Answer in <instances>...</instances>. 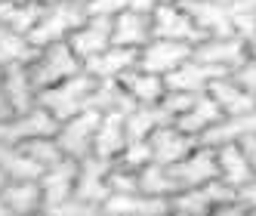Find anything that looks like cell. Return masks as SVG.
<instances>
[{"instance_id":"obj_1","label":"cell","mask_w":256,"mask_h":216,"mask_svg":"<svg viewBox=\"0 0 256 216\" xmlns=\"http://www.w3.org/2000/svg\"><path fill=\"white\" fill-rule=\"evenodd\" d=\"M93 90H96V78L80 68L78 74H71V78H65L59 84L40 90L38 102L56 120H65V118H74L78 112H84V108H90V102H93Z\"/></svg>"},{"instance_id":"obj_2","label":"cell","mask_w":256,"mask_h":216,"mask_svg":"<svg viewBox=\"0 0 256 216\" xmlns=\"http://www.w3.org/2000/svg\"><path fill=\"white\" fill-rule=\"evenodd\" d=\"M86 19V6L84 0H56L50 4L40 16V22L34 25V31L28 34L34 46H46V44H59V40H68V34L74 31L80 22Z\"/></svg>"},{"instance_id":"obj_3","label":"cell","mask_w":256,"mask_h":216,"mask_svg":"<svg viewBox=\"0 0 256 216\" xmlns=\"http://www.w3.org/2000/svg\"><path fill=\"white\" fill-rule=\"evenodd\" d=\"M31 68V78L34 84H38V93L52 84H59L71 74H78V71L84 68V62L74 56V50L68 46V40H59V44H46L40 46L38 52H34V59L28 62Z\"/></svg>"},{"instance_id":"obj_4","label":"cell","mask_w":256,"mask_h":216,"mask_svg":"<svg viewBox=\"0 0 256 216\" xmlns=\"http://www.w3.org/2000/svg\"><path fill=\"white\" fill-rule=\"evenodd\" d=\"M99 118H102L99 108H84V112H78L74 118L59 120L56 142H59V148H62L65 158L84 160L86 154H93V139H96Z\"/></svg>"},{"instance_id":"obj_5","label":"cell","mask_w":256,"mask_h":216,"mask_svg":"<svg viewBox=\"0 0 256 216\" xmlns=\"http://www.w3.org/2000/svg\"><path fill=\"white\" fill-rule=\"evenodd\" d=\"M152 31L154 38H167V40H182V44H200L204 31L198 28L192 19V12L186 10L182 0H170V4H158L152 12Z\"/></svg>"},{"instance_id":"obj_6","label":"cell","mask_w":256,"mask_h":216,"mask_svg":"<svg viewBox=\"0 0 256 216\" xmlns=\"http://www.w3.org/2000/svg\"><path fill=\"white\" fill-rule=\"evenodd\" d=\"M56 130H59V120L52 118L40 102L31 105L28 112H16V114L0 120V139L16 142V146L28 142V139H38V136H52Z\"/></svg>"},{"instance_id":"obj_7","label":"cell","mask_w":256,"mask_h":216,"mask_svg":"<svg viewBox=\"0 0 256 216\" xmlns=\"http://www.w3.org/2000/svg\"><path fill=\"white\" fill-rule=\"evenodd\" d=\"M108 170H112V160L86 154L78 164V182H74V198H80L84 204H90L96 213H102V204L108 201Z\"/></svg>"},{"instance_id":"obj_8","label":"cell","mask_w":256,"mask_h":216,"mask_svg":"<svg viewBox=\"0 0 256 216\" xmlns=\"http://www.w3.org/2000/svg\"><path fill=\"white\" fill-rule=\"evenodd\" d=\"M194 46L192 44H182V40H167V38H152L148 44H145L139 50V59L136 65L152 71V74H160L167 78L173 68H179L186 59H192Z\"/></svg>"},{"instance_id":"obj_9","label":"cell","mask_w":256,"mask_h":216,"mask_svg":"<svg viewBox=\"0 0 256 216\" xmlns=\"http://www.w3.org/2000/svg\"><path fill=\"white\" fill-rule=\"evenodd\" d=\"M170 176L176 179L179 192L182 188H194V186H204L210 179H216V152L213 146H204V142H198V146L182 158L176 164L167 167Z\"/></svg>"},{"instance_id":"obj_10","label":"cell","mask_w":256,"mask_h":216,"mask_svg":"<svg viewBox=\"0 0 256 216\" xmlns=\"http://www.w3.org/2000/svg\"><path fill=\"white\" fill-rule=\"evenodd\" d=\"M68 46L80 62L99 56L112 46V16H86V19L68 34Z\"/></svg>"},{"instance_id":"obj_11","label":"cell","mask_w":256,"mask_h":216,"mask_svg":"<svg viewBox=\"0 0 256 216\" xmlns=\"http://www.w3.org/2000/svg\"><path fill=\"white\" fill-rule=\"evenodd\" d=\"M194 59L216 65L222 71H232L247 59V44L238 34H210L200 44H194Z\"/></svg>"},{"instance_id":"obj_12","label":"cell","mask_w":256,"mask_h":216,"mask_svg":"<svg viewBox=\"0 0 256 216\" xmlns=\"http://www.w3.org/2000/svg\"><path fill=\"white\" fill-rule=\"evenodd\" d=\"M78 164H80V160H74V158H62V160H56L52 167H46V170L38 176L40 192H44V207H40V213H44L46 207H52V204H59V201H65V198L74 194Z\"/></svg>"},{"instance_id":"obj_13","label":"cell","mask_w":256,"mask_h":216,"mask_svg":"<svg viewBox=\"0 0 256 216\" xmlns=\"http://www.w3.org/2000/svg\"><path fill=\"white\" fill-rule=\"evenodd\" d=\"M148 142H152V158H154V164L170 167V164H176V160L186 158L200 139H194V136L186 133V130H179L176 124H164V127H158V130L148 136Z\"/></svg>"},{"instance_id":"obj_14","label":"cell","mask_w":256,"mask_h":216,"mask_svg":"<svg viewBox=\"0 0 256 216\" xmlns=\"http://www.w3.org/2000/svg\"><path fill=\"white\" fill-rule=\"evenodd\" d=\"M219 74H228V71L200 62V59H194V52H192V59H186L179 68H173L170 74L164 78V84H167V90H182V93H207V86Z\"/></svg>"},{"instance_id":"obj_15","label":"cell","mask_w":256,"mask_h":216,"mask_svg":"<svg viewBox=\"0 0 256 216\" xmlns=\"http://www.w3.org/2000/svg\"><path fill=\"white\" fill-rule=\"evenodd\" d=\"M152 38H154V31H152V12L124 10V12L112 16V44L130 46V50H142Z\"/></svg>"},{"instance_id":"obj_16","label":"cell","mask_w":256,"mask_h":216,"mask_svg":"<svg viewBox=\"0 0 256 216\" xmlns=\"http://www.w3.org/2000/svg\"><path fill=\"white\" fill-rule=\"evenodd\" d=\"M102 213L108 216H160L170 213V198L145 194V192H130V194H108L102 204Z\"/></svg>"},{"instance_id":"obj_17","label":"cell","mask_w":256,"mask_h":216,"mask_svg":"<svg viewBox=\"0 0 256 216\" xmlns=\"http://www.w3.org/2000/svg\"><path fill=\"white\" fill-rule=\"evenodd\" d=\"M126 112H102L99 127H96V139H93V154L114 160L120 154V148L126 146Z\"/></svg>"},{"instance_id":"obj_18","label":"cell","mask_w":256,"mask_h":216,"mask_svg":"<svg viewBox=\"0 0 256 216\" xmlns=\"http://www.w3.org/2000/svg\"><path fill=\"white\" fill-rule=\"evenodd\" d=\"M0 201L10 210V216H31V213H40L44 192L38 179H6Z\"/></svg>"},{"instance_id":"obj_19","label":"cell","mask_w":256,"mask_h":216,"mask_svg":"<svg viewBox=\"0 0 256 216\" xmlns=\"http://www.w3.org/2000/svg\"><path fill=\"white\" fill-rule=\"evenodd\" d=\"M216 152V179H222L226 186L241 188L244 182L256 176V170L250 167V160L244 158L241 146L238 142H222V146H213Z\"/></svg>"},{"instance_id":"obj_20","label":"cell","mask_w":256,"mask_h":216,"mask_svg":"<svg viewBox=\"0 0 256 216\" xmlns=\"http://www.w3.org/2000/svg\"><path fill=\"white\" fill-rule=\"evenodd\" d=\"M207 96L222 108V114H247V112L256 108V96L247 93V90L238 84L232 74H219L207 86Z\"/></svg>"},{"instance_id":"obj_21","label":"cell","mask_w":256,"mask_h":216,"mask_svg":"<svg viewBox=\"0 0 256 216\" xmlns=\"http://www.w3.org/2000/svg\"><path fill=\"white\" fill-rule=\"evenodd\" d=\"M182 4L192 12L198 28L204 31V38H210V34H232V6L226 0H182Z\"/></svg>"},{"instance_id":"obj_22","label":"cell","mask_w":256,"mask_h":216,"mask_svg":"<svg viewBox=\"0 0 256 216\" xmlns=\"http://www.w3.org/2000/svg\"><path fill=\"white\" fill-rule=\"evenodd\" d=\"M222 118H226V114H222V108H219L207 93H198V96H194V102H192V105H188V108H186V112H182L173 124H176L179 130L192 133L194 139H200L210 127H216V124L222 120Z\"/></svg>"},{"instance_id":"obj_23","label":"cell","mask_w":256,"mask_h":216,"mask_svg":"<svg viewBox=\"0 0 256 216\" xmlns=\"http://www.w3.org/2000/svg\"><path fill=\"white\" fill-rule=\"evenodd\" d=\"M139 59V50H130V46H118L112 44L108 50H102L99 56L86 59L84 62V71H90L96 80H112V78H120L124 71H130Z\"/></svg>"},{"instance_id":"obj_24","label":"cell","mask_w":256,"mask_h":216,"mask_svg":"<svg viewBox=\"0 0 256 216\" xmlns=\"http://www.w3.org/2000/svg\"><path fill=\"white\" fill-rule=\"evenodd\" d=\"M120 86L126 90V96L133 99V105H152V102H160V96L167 93V84H164L160 74H152L139 65H133L130 71H124L118 78Z\"/></svg>"},{"instance_id":"obj_25","label":"cell","mask_w":256,"mask_h":216,"mask_svg":"<svg viewBox=\"0 0 256 216\" xmlns=\"http://www.w3.org/2000/svg\"><path fill=\"white\" fill-rule=\"evenodd\" d=\"M4 86H6V99H10L12 114L28 112L31 105H38V84H34L28 65H6L4 68Z\"/></svg>"},{"instance_id":"obj_26","label":"cell","mask_w":256,"mask_h":216,"mask_svg":"<svg viewBox=\"0 0 256 216\" xmlns=\"http://www.w3.org/2000/svg\"><path fill=\"white\" fill-rule=\"evenodd\" d=\"M164 124H173L170 114L164 112L160 102H152V105H133L126 112V136L130 139H148L158 127Z\"/></svg>"},{"instance_id":"obj_27","label":"cell","mask_w":256,"mask_h":216,"mask_svg":"<svg viewBox=\"0 0 256 216\" xmlns=\"http://www.w3.org/2000/svg\"><path fill=\"white\" fill-rule=\"evenodd\" d=\"M253 130H256V108L247 114H226L216 127H210L200 136V142L204 146H222V142H238L241 136H247Z\"/></svg>"},{"instance_id":"obj_28","label":"cell","mask_w":256,"mask_h":216,"mask_svg":"<svg viewBox=\"0 0 256 216\" xmlns=\"http://www.w3.org/2000/svg\"><path fill=\"white\" fill-rule=\"evenodd\" d=\"M44 4H34V0H16V4H0V25L12 28V31H22L31 34L34 25L40 22L44 16Z\"/></svg>"},{"instance_id":"obj_29","label":"cell","mask_w":256,"mask_h":216,"mask_svg":"<svg viewBox=\"0 0 256 216\" xmlns=\"http://www.w3.org/2000/svg\"><path fill=\"white\" fill-rule=\"evenodd\" d=\"M0 170H4L10 179H38L44 173V167L38 160H31L22 146L4 142V139H0Z\"/></svg>"},{"instance_id":"obj_30","label":"cell","mask_w":256,"mask_h":216,"mask_svg":"<svg viewBox=\"0 0 256 216\" xmlns=\"http://www.w3.org/2000/svg\"><path fill=\"white\" fill-rule=\"evenodd\" d=\"M34 52H38V46L31 44L28 34L0 25V68H6V65H28L34 59Z\"/></svg>"},{"instance_id":"obj_31","label":"cell","mask_w":256,"mask_h":216,"mask_svg":"<svg viewBox=\"0 0 256 216\" xmlns=\"http://www.w3.org/2000/svg\"><path fill=\"white\" fill-rule=\"evenodd\" d=\"M170 213H182V216H210V213H213V194H210L207 182L170 194Z\"/></svg>"},{"instance_id":"obj_32","label":"cell","mask_w":256,"mask_h":216,"mask_svg":"<svg viewBox=\"0 0 256 216\" xmlns=\"http://www.w3.org/2000/svg\"><path fill=\"white\" fill-rule=\"evenodd\" d=\"M90 108H99V112H130L133 99L126 96V90L120 86L118 78H112V80H96Z\"/></svg>"},{"instance_id":"obj_33","label":"cell","mask_w":256,"mask_h":216,"mask_svg":"<svg viewBox=\"0 0 256 216\" xmlns=\"http://www.w3.org/2000/svg\"><path fill=\"white\" fill-rule=\"evenodd\" d=\"M139 192H145V194H158V198H170V194H176L179 192V186H176V179L170 176V170L164 167V164H145L142 170H139Z\"/></svg>"},{"instance_id":"obj_34","label":"cell","mask_w":256,"mask_h":216,"mask_svg":"<svg viewBox=\"0 0 256 216\" xmlns=\"http://www.w3.org/2000/svg\"><path fill=\"white\" fill-rule=\"evenodd\" d=\"M19 146L25 148V154H28L31 160H38L44 170H46V167H52L56 160H62V158H65V154H62V148H59V142H56V133H52V136L28 139V142H19Z\"/></svg>"},{"instance_id":"obj_35","label":"cell","mask_w":256,"mask_h":216,"mask_svg":"<svg viewBox=\"0 0 256 216\" xmlns=\"http://www.w3.org/2000/svg\"><path fill=\"white\" fill-rule=\"evenodd\" d=\"M152 142L148 139H126V146L120 148V154L112 160L118 167H126V170H142L145 164H152Z\"/></svg>"},{"instance_id":"obj_36","label":"cell","mask_w":256,"mask_h":216,"mask_svg":"<svg viewBox=\"0 0 256 216\" xmlns=\"http://www.w3.org/2000/svg\"><path fill=\"white\" fill-rule=\"evenodd\" d=\"M108 188H112V194L139 192V170H126V167L112 164V170H108Z\"/></svg>"},{"instance_id":"obj_37","label":"cell","mask_w":256,"mask_h":216,"mask_svg":"<svg viewBox=\"0 0 256 216\" xmlns=\"http://www.w3.org/2000/svg\"><path fill=\"white\" fill-rule=\"evenodd\" d=\"M44 213H50V216H93L96 210L90 207V204H84L80 198H65V201H59V204H52V207H46Z\"/></svg>"},{"instance_id":"obj_38","label":"cell","mask_w":256,"mask_h":216,"mask_svg":"<svg viewBox=\"0 0 256 216\" xmlns=\"http://www.w3.org/2000/svg\"><path fill=\"white\" fill-rule=\"evenodd\" d=\"M86 16H118L130 10V0H84Z\"/></svg>"},{"instance_id":"obj_39","label":"cell","mask_w":256,"mask_h":216,"mask_svg":"<svg viewBox=\"0 0 256 216\" xmlns=\"http://www.w3.org/2000/svg\"><path fill=\"white\" fill-rule=\"evenodd\" d=\"M228 74H232L238 84H241L247 93H253V96H256V59H250V56H247L238 68H232Z\"/></svg>"},{"instance_id":"obj_40","label":"cell","mask_w":256,"mask_h":216,"mask_svg":"<svg viewBox=\"0 0 256 216\" xmlns=\"http://www.w3.org/2000/svg\"><path fill=\"white\" fill-rule=\"evenodd\" d=\"M238 146H241L244 158L250 160V167L256 170V130H253V133H247V136H241V139H238Z\"/></svg>"},{"instance_id":"obj_41","label":"cell","mask_w":256,"mask_h":216,"mask_svg":"<svg viewBox=\"0 0 256 216\" xmlns=\"http://www.w3.org/2000/svg\"><path fill=\"white\" fill-rule=\"evenodd\" d=\"M12 108H10V99H6V86H4V68H0V120L10 118Z\"/></svg>"},{"instance_id":"obj_42","label":"cell","mask_w":256,"mask_h":216,"mask_svg":"<svg viewBox=\"0 0 256 216\" xmlns=\"http://www.w3.org/2000/svg\"><path fill=\"white\" fill-rule=\"evenodd\" d=\"M247 56H250V59H256V34L247 40Z\"/></svg>"},{"instance_id":"obj_43","label":"cell","mask_w":256,"mask_h":216,"mask_svg":"<svg viewBox=\"0 0 256 216\" xmlns=\"http://www.w3.org/2000/svg\"><path fill=\"white\" fill-rule=\"evenodd\" d=\"M6 179H10V176H6L4 170H0V192H4V186H6Z\"/></svg>"},{"instance_id":"obj_44","label":"cell","mask_w":256,"mask_h":216,"mask_svg":"<svg viewBox=\"0 0 256 216\" xmlns=\"http://www.w3.org/2000/svg\"><path fill=\"white\" fill-rule=\"evenodd\" d=\"M34 4H44V6H50V4H56V0H34Z\"/></svg>"},{"instance_id":"obj_45","label":"cell","mask_w":256,"mask_h":216,"mask_svg":"<svg viewBox=\"0 0 256 216\" xmlns=\"http://www.w3.org/2000/svg\"><path fill=\"white\" fill-rule=\"evenodd\" d=\"M0 4H16V0H0Z\"/></svg>"},{"instance_id":"obj_46","label":"cell","mask_w":256,"mask_h":216,"mask_svg":"<svg viewBox=\"0 0 256 216\" xmlns=\"http://www.w3.org/2000/svg\"><path fill=\"white\" fill-rule=\"evenodd\" d=\"M226 4H234V0H226Z\"/></svg>"}]
</instances>
